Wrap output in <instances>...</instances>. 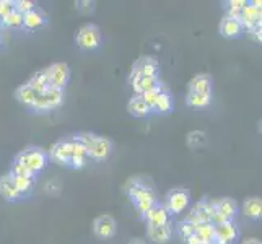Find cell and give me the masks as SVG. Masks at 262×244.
I'll list each match as a JSON object with an SVG mask.
<instances>
[{"label": "cell", "instance_id": "obj_1", "mask_svg": "<svg viewBox=\"0 0 262 244\" xmlns=\"http://www.w3.org/2000/svg\"><path fill=\"white\" fill-rule=\"evenodd\" d=\"M127 195L130 197V201L140 215H145L151 207H155L157 195L153 192V189L150 186L143 184V181L140 179H132L127 184Z\"/></svg>", "mask_w": 262, "mask_h": 244}, {"label": "cell", "instance_id": "obj_2", "mask_svg": "<svg viewBox=\"0 0 262 244\" xmlns=\"http://www.w3.org/2000/svg\"><path fill=\"white\" fill-rule=\"evenodd\" d=\"M77 140L86 148L88 158H92L95 161L107 160L113 151V142L107 137H101V135L85 132V134H80Z\"/></svg>", "mask_w": 262, "mask_h": 244}, {"label": "cell", "instance_id": "obj_3", "mask_svg": "<svg viewBox=\"0 0 262 244\" xmlns=\"http://www.w3.org/2000/svg\"><path fill=\"white\" fill-rule=\"evenodd\" d=\"M13 161L21 163V165L25 168H28L31 173L38 174L41 171L46 169V166L49 165V155H48V151H44L42 148L30 147L18 153Z\"/></svg>", "mask_w": 262, "mask_h": 244}, {"label": "cell", "instance_id": "obj_4", "mask_svg": "<svg viewBox=\"0 0 262 244\" xmlns=\"http://www.w3.org/2000/svg\"><path fill=\"white\" fill-rule=\"evenodd\" d=\"M64 103V92L56 88H48L44 93L36 95V99L31 106L33 111L44 113V111H51V109H57V107Z\"/></svg>", "mask_w": 262, "mask_h": 244}, {"label": "cell", "instance_id": "obj_5", "mask_svg": "<svg viewBox=\"0 0 262 244\" xmlns=\"http://www.w3.org/2000/svg\"><path fill=\"white\" fill-rule=\"evenodd\" d=\"M101 44V31L96 25L88 23L77 33V46L82 51H95Z\"/></svg>", "mask_w": 262, "mask_h": 244}, {"label": "cell", "instance_id": "obj_6", "mask_svg": "<svg viewBox=\"0 0 262 244\" xmlns=\"http://www.w3.org/2000/svg\"><path fill=\"white\" fill-rule=\"evenodd\" d=\"M44 72H46V77L49 81V88H56V90H62V92H64L66 85L70 80V67L66 64V62L52 64Z\"/></svg>", "mask_w": 262, "mask_h": 244}, {"label": "cell", "instance_id": "obj_7", "mask_svg": "<svg viewBox=\"0 0 262 244\" xmlns=\"http://www.w3.org/2000/svg\"><path fill=\"white\" fill-rule=\"evenodd\" d=\"M72 150H74V139H66V140H59L52 145L49 160L52 163L60 166H70V160H72Z\"/></svg>", "mask_w": 262, "mask_h": 244}, {"label": "cell", "instance_id": "obj_8", "mask_svg": "<svg viewBox=\"0 0 262 244\" xmlns=\"http://www.w3.org/2000/svg\"><path fill=\"white\" fill-rule=\"evenodd\" d=\"M191 204V195L186 189H173L166 195V210L169 215L181 213L186 207Z\"/></svg>", "mask_w": 262, "mask_h": 244}, {"label": "cell", "instance_id": "obj_9", "mask_svg": "<svg viewBox=\"0 0 262 244\" xmlns=\"http://www.w3.org/2000/svg\"><path fill=\"white\" fill-rule=\"evenodd\" d=\"M219 244H236L239 241V228L234 221H225L215 227V239Z\"/></svg>", "mask_w": 262, "mask_h": 244}, {"label": "cell", "instance_id": "obj_10", "mask_svg": "<svg viewBox=\"0 0 262 244\" xmlns=\"http://www.w3.org/2000/svg\"><path fill=\"white\" fill-rule=\"evenodd\" d=\"M117 231V223L111 215H101L93 221V233L99 239H110Z\"/></svg>", "mask_w": 262, "mask_h": 244}, {"label": "cell", "instance_id": "obj_11", "mask_svg": "<svg viewBox=\"0 0 262 244\" xmlns=\"http://www.w3.org/2000/svg\"><path fill=\"white\" fill-rule=\"evenodd\" d=\"M238 20L243 25L245 31L257 28V26H260V8L254 7L251 2H246V5L241 8Z\"/></svg>", "mask_w": 262, "mask_h": 244}, {"label": "cell", "instance_id": "obj_12", "mask_svg": "<svg viewBox=\"0 0 262 244\" xmlns=\"http://www.w3.org/2000/svg\"><path fill=\"white\" fill-rule=\"evenodd\" d=\"M158 62L153 57H142L132 67V77H153L158 78Z\"/></svg>", "mask_w": 262, "mask_h": 244}, {"label": "cell", "instance_id": "obj_13", "mask_svg": "<svg viewBox=\"0 0 262 244\" xmlns=\"http://www.w3.org/2000/svg\"><path fill=\"white\" fill-rule=\"evenodd\" d=\"M142 216H143V220H145V223H147V228L148 227H163V225L169 223V213L166 210V207L160 205V204H157L155 207H151V209Z\"/></svg>", "mask_w": 262, "mask_h": 244}, {"label": "cell", "instance_id": "obj_14", "mask_svg": "<svg viewBox=\"0 0 262 244\" xmlns=\"http://www.w3.org/2000/svg\"><path fill=\"white\" fill-rule=\"evenodd\" d=\"M243 33H245V28H243V25L239 23L238 18H231L225 15V18L220 23V34L223 38L236 39L239 36H243Z\"/></svg>", "mask_w": 262, "mask_h": 244}, {"label": "cell", "instance_id": "obj_15", "mask_svg": "<svg viewBox=\"0 0 262 244\" xmlns=\"http://www.w3.org/2000/svg\"><path fill=\"white\" fill-rule=\"evenodd\" d=\"M48 23V16L44 13L41 8L36 7L33 12L23 15V28L28 30V31H34V30H39L42 28L44 25Z\"/></svg>", "mask_w": 262, "mask_h": 244}, {"label": "cell", "instance_id": "obj_16", "mask_svg": "<svg viewBox=\"0 0 262 244\" xmlns=\"http://www.w3.org/2000/svg\"><path fill=\"white\" fill-rule=\"evenodd\" d=\"M130 83H132V90L135 92V96H140L143 93L150 92V90L157 88L161 81L153 77H132L130 75Z\"/></svg>", "mask_w": 262, "mask_h": 244}, {"label": "cell", "instance_id": "obj_17", "mask_svg": "<svg viewBox=\"0 0 262 244\" xmlns=\"http://www.w3.org/2000/svg\"><path fill=\"white\" fill-rule=\"evenodd\" d=\"M213 81L210 75H195L189 81V92L191 93H202V95H212Z\"/></svg>", "mask_w": 262, "mask_h": 244}, {"label": "cell", "instance_id": "obj_18", "mask_svg": "<svg viewBox=\"0 0 262 244\" xmlns=\"http://www.w3.org/2000/svg\"><path fill=\"white\" fill-rule=\"evenodd\" d=\"M215 207H216V210H219V213L227 221H234V218H236V215H238V204L234 202L233 198L223 197V198H220V201L215 202Z\"/></svg>", "mask_w": 262, "mask_h": 244}, {"label": "cell", "instance_id": "obj_19", "mask_svg": "<svg viewBox=\"0 0 262 244\" xmlns=\"http://www.w3.org/2000/svg\"><path fill=\"white\" fill-rule=\"evenodd\" d=\"M0 195H2L8 202H15V201H18V198H21L20 192H18L16 187H15L13 178L10 174H5V176L0 178Z\"/></svg>", "mask_w": 262, "mask_h": 244}, {"label": "cell", "instance_id": "obj_20", "mask_svg": "<svg viewBox=\"0 0 262 244\" xmlns=\"http://www.w3.org/2000/svg\"><path fill=\"white\" fill-rule=\"evenodd\" d=\"M173 107H174L173 98H171V95L163 88V90H161V93L158 95L155 104H153L151 113H157V114H169L171 111H173Z\"/></svg>", "mask_w": 262, "mask_h": 244}, {"label": "cell", "instance_id": "obj_21", "mask_svg": "<svg viewBox=\"0 0 262 244\" xmlns=\"http://www.w3.org/2000/svg\"><path fill=\"white\" fill-rule=\"evenodd\" d=\"M147 236L150 241L157 244H165L171 239V227L169 223L163 225V227H148L147 228Z\"/></svg>", "mask_w": 262, "mask_h": 244}, {"label": "cell", "instance_id": "obj_22", "mask_svg": "<svg viewBox=\"0 0 262 244\" xmlns=\"http://www.w3.org/2000/svg\"><path fill=\"white\" fill-rule=\"evenodd\" d=\"M243 210H245V215L251 220H260L262 215V201L260 197H248L245 201V205H243Z\"/></svg>", "mask_w": 262, "mask_h": 244}, {"label": "cell", "instance_id": "obj_23", "mask_svg": "<svg viewBox=\"0 0 262 244\" xmlns=\"http://www.w3.org/2000/svg\"><path fill=\"white\" fill-rule=\"evenodd\" d=\"M212 103V95H202V93H191L187 92L186 96V104L194 109H204Z\"/></svg>", "mask_w": 262, "mask_h": 244}, {"label": "cell", "instance_id": "obj_24", "mask_svg": "<svg viewBox=\"0 0 262 244\" xmlns=\"http://www.w3.org/2000/svg\"><path fill=\"white\" fill-rule=\"evenodd\" d=\"M36 93L34 90L30 86V85H21V86H18L16 88V92H15V98H16V101L18 103H21L23 106H28L31 107L33 103H34V99H36Z\"/></svg>", "mask_w": 262, "mask_h": 244}, {"label": "cell", "instance_id": "obj_25", "mask_svg": "<svg viewBox=\"0 0 262 244\" xmlns=\"http://www.w3.org/2000/svg\"><path fill=\"white\" fill-rule=\"evenodd\" d=\"M129 113L135 117H148L151 114L150 107L140 96H134L129 101Z\"/></svg>", "mask_w": 262, "mask_h": 244}, {"label": "cell", "instance_id": "obj_26", "mask_svg": "<svg viewBox=\"0 0 262 244\" xmlns=\"http://www.w3.org/2000/svg\"><path fill=\"white\" fill-rule=\"evenodd\" d=\"M26 85H30L38 95L44 93L49 88V81H48V77H46V72L41 70V72H38V74H34Z\"/></svg>", "mask_w": 262, "mask_h": 244}, {"label": "cell", "instance_id": "obj_27", "mask_svg": "<svg viewBox=\"0 0 262 244\" xmlns=\"http://www.w3.org/2000/svg\"><path fill=\"white\" fill-rule=\"evenodd\" d=\"M0 26H4V28H10V30L23 28V15L13 10L12 13H8L5 18L0 20Z\"/></svg>", "mask_w": 262, "mask_h": 244}, {"label": "cell", "instance_id": "obj_28", "mask_svg": "<svg viewBox=\"0 0 262 244\" xmlns=\"http://www.w3.org/2000/svg\"><path fill=\"white\" fill-rule=\"evenodd\" d=\"M195 234L202 241L210 242L215 239V227L212 223H199L195 227Z\"/></svg>", "mask_w": 262, "mask_h": 244}, {"label": "cell", "instance_id": "obj_29", "mask_svg": "<svg viewBox=\"0 0 262 244\" xmlns=\"http://www.w3.org/2000/svg\"><path fill=\"white\" fill-rule=\"evenodd\" d=\"M13 178V176H12ZM13 183L16 191L20 192L21 197H26L33 192V187H34V179H28V178H13Z\"/></svg>", "mask_w": 262, "mask_h": 244}, {"label": "cell", "instance_id": "obj_30", "mask_svg": "<svg viewBox=\"0 0 262 244\" xmlns=\"http://www.w3.org/2000/svg\"><path fill=\"white\" fill-rule=\"evenodd\" d=\"M205 142H207V135L202 130H194L187 134V147L197 148L205 145Z\"/></svg>", "mask_w": 262, "mask_h": 244}, {"label": "cell", "instance_id": "obj_31", "mask_svg": "<svg viewBox=\"0 0 262 244\" xmlns=\"http://www.w3.org/2000/svg\"><path fill=\"white\" fill-rule=\"evenodd\" d=\"M10 176L13 178H28V179H34V173H31V171L28 168H25L21 163L18 161H13L12 163V168H10Z\"/></svg>", "mask_w": 262, "mask_h": 244}, {"label": "cell", "instance_id": "obj_32", "mask_svg": "<svg viewBox=\"0 0 262 244\" xmlns=\"http://www.w3.org/2000/svg\"><path fill=\"white\" fill-rule=\"evenodd\" d=\"M165 86H163V83H160L157 88H153V90H150V92H147V93H143V95H140V98L145 101V104L150 107V111L153 109V104H155V101H157V98H158V95L161 93V90H163Z\"/></svg>", "mask_w": 262, "mask_h": 244}, {"label": "cell", "instance_id": "obj_33", "mask_svg": "<svg viewBox=\"0 0 262 244\" xmlns=\"http://www.w3.org/2000/svg\"><path fill=\"white\" fill-rule=\"evenodd\" d=\"M225 5H227V16L238 18L241 8L246 5V0H230V2H227Z\"/></svg>", "mask_w": 262, "mask_h": 244}, {"label": "cell", "instance_id": "obj_34", "mask_svg": "<svg viewBox=\"0 0 262 244\" xmlns=\"http://www.w3.org/2000/svg\"><path fill=\"white\" fill-rule=\"evenodd\" d=\"M178 231H179V236L183 238V239H187L189 236H192V234L195 233V227L192 223H189V221H181L178 225Z\"/></svg>", "mask_w": 262, "mask_h": 244}, {"label": "cell", "instance_id": "obj_35", "mask_svg": "<svg viewBox=\"0 0 262 244\" xmlns=\"http://www.w3.org/2000/svg\"><path fill=\"white\" fill-rule=\"evenodd\" d=\"M34 8H36V4L30 2V0H18V2H15V12L21 13V15L33 12Z\"/></svg>", "mask_w": 262, "mask_h": 244}, {"label": "cell", "instance_id": "obj_36", "mask_svg": "<svg viewBox=\"0 0 262 244\" xmlns=\"http://www.w3.org/2000/svg\"><path fill=\"white\" fill-rule=\"evenodd\" d=\"M248 34L251 36L252 39H254L256 42H260L262 41V36H260V26H257V28H252L248 31Z\"/></svg>", "mask_w": 262, "mask_h": 244}, {"label": "cell", "instance_id": "obj_37", "mask_svg": "<svg viewBox=\"0 0 262 244\" xmlns=\"http://www.w3.org/2000/svg\"><path fill=\"white\" fill-rule=\"evenodd\" d=\"M184 242H186V244H209V242H205V241H202L201 238H199V236H197V234H195V233L192 234V236H189L187 239H184Z\"/></svg>", "mask_w": 262, "mask_h": 244}, {"label": "cell", "instance_id": "obj_38", "mask_svg": "<svg viewBox=\"0 0 262 244\" xmlns=\"http://www.w3.org/2000/svg\"><path fill=\"white\" fill-rule=\"evenodd\" d=\"M241 244H260V241L259 239H256V238H248V239H245Z\"/></svg>", "mask_w": 262, "mask_h": 244}, {"label": "cell", "instance_id": "obj_39", "mask_svg": "<svg viewBox=\"0 0 262 244\" xmlns=\"http://www.w3.org/2000/svg\"><path fill=\"white\" fill-rule=\"evenodd\" d=\"M129 244H147V242L143 241V239H140V238H134Z\"/></svg>", "mask_w": 262, "mask_h": 244}, {"label": "cell", "instance_id": "obj_40", "mask_svg": "<svg viewBox=\"0 0 262 244\" xmlns=\"http://www.w3.org/2000/svg\"><path fill=\"white\" fill-rule=\"evenodd\" d=\"M209 244H219V242H216V241H210Z\"/></svg>", "mask_w": 262, "mask_h": 244}]
</instances>
